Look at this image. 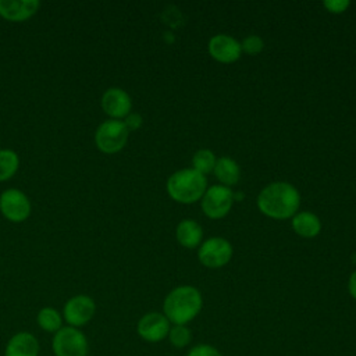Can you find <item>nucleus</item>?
I'll return each instance as SVG.
<instances>
[{
	"label": "nucleus",
	"instance_id": "12",
	"mask_svg": "<svg viewBox=\"0 0 356 356\" xmlns=\"http://www.w3.org/2000/svg\"><path fill=\"white\" fill-rule=\"evenodd\" d=\"M40 8L39 0H0V17L10 22H25Z\"/></svg>",
	"mask_w": 356,
	"mask_h": 356
},
{
	"label": "nucleus",
	"instance_id": "5",
	"mask_svg": "<svg viewBox=\"0 0 356 356\" xmlns=\"http://www.w3.org/2000/svg\"><path fill=\"white\" fill-rule=\"evenodd\" d=\"M54 356H88L89 339L81 328L64 325L51 338Z\"/></svg>",
	"mask_w": 356,
	"mask_h": 356
},
{
	"label": "nucleus",
	"instance_id": "8",
	"mask_svg": "<svg viewBox=\"0 0 356 356\" xmlns=\"http://www.w3.org/2000/svg\"><path fill=\"white\" fill-rule=\"evenodd\" d=\"M234 202V193L228 186L214 185L202 196V210L210 218L224 217Z\"/></svg>",
	"mask_w": 356,
	"mask_h": 356
},
{
	"label": "nucleus",
	"instance_id": "9",
	"mask_svg": "<svg viewBox=\"0 0 356 356\" xmlns=\"http://www.w3.org/2000/svg\"><path fill=\"white\" fill-rule=\"evenodd\" d=\"M171 328V323L168 318L159 312H149L143 314L136 324V332L138 335L145 341L150 343L161 342L167 338Z\"/></svg>",
	"mask_w": 356,
	"mask_h": 356
},
{
	"label": "nucleus",
	"instance_id": "10",
	"mask_svg": "<svg viewBox=\"0 0 356 356\" xmlns=\"http://www.w3.org/2000/svg\"><path fill=\"white\" fill-rule=\"evenodd\" d=\"M100 107L111 120H124L132 111V99L122 88H107L100 97Z\"/></svg>",
	"mask_w": 356,
	"mask_h": 356
},
{
	"label": "nucleus",
	"instance_id": "3",
	"mask_svg": "<svg viewBox=\"0 0 356 356\" xmlns=\"http://www.w3.org/2000/svg\"><path fill=\"white\" fill-rule=\"evenodd\" d=\"M168 195L179 203H193L206 192V178L193 168L179 170L167 181Z\"/></svg>",
	"mask_w": 356,
	"mask_h": 356
},
{
	"label": "nucleus",
	"instance_id": "19",
	"mask_svg": "<svg viewBox=\"0 0 356 356\" xmlns=\"http://www.w3.org/2000/svg\"><path fill=\"white\" fill-rule=\"evenodd\" d=\"M21 164L19 154L8 147L0 149V182L10 181L18 171Z\"/></svg>",
	"mask_w": 356,
	"mask_h": 356
},
{
	"label": "nucleus",
	"instance_id": "11",
	"mask_svg": "<svg viewBox=\"0 0 356 356\" xmlns=\"http://www.w3.org/2000/svg\"><path fill=\"white\" fill-rule=\"evenodd\" d=\"M197 254L203 266L209 268H218L229 261L232 248L231 243L224 238H210L202 243Z\"/></svg>",
	"mask_w": 356,
	"mask_h": 356
},
{
	"label": "nucleus",
	"instance_id": "22",
	"mask_svg": "<svg viewBox=\"0 0 356 356\" xmlns=\"http://www.w3.org/2000/svg\"><path fill=\"white\" fill-rule=\"evenodd\" d=\"M186 356H222L221 352L213 346V345H209V343H197L195 346H192Z\"/></svg>",
	"mask_w": 356,
	"mask_h": 356
},
{
	"label": "nucleus",
	"instance_id": "6",
	"mask_svg": "<svg viewBox=\"0 0 356 356\" xmlns=\"http://www.w3.org/2000/svg\"><path fill=\"white\" fill-rule=\"evenodd\" d=\"M0 213L10 222H24L32 213V202L28 195L18 188L4 189L0 193Z\"/></svg>",
	"mask_w": 356,
	"mask_h": 356
},
{
	"label": "nucleus",
	"instance_id": "25",
	"mask_svg": "<svg viewBox=\"0 0 356 356\" xmlns=\"http://www.w3.org/2000/svg\"><path fill=\"white\" fill-rule=\"evenodd\" d=\"M122 121H124L125 127L128 128V131H135V129L140 128L143 120H142V115H140V114L131 111Z\"/></svg>",
	"mask_w": 356,
	"mask_h": 356
},
{
	"label": "nucleus",
	"instance_id": "24",
	"mask_svg": "<svg viewBox=\"0 0 356 356\" xmlns=\"http://www.w3.org/2000/svg\"><path fill=\"white\" fill-rule=\"evenodd\" d=\"M349 6V1L348 0H325L324 1V7L334 13V14H338V13H342L346 10V7Z\"/></svg>",
	"mask_w": 356,
	"mask_h": 356
},
{
	"label": "nucleus",
	"instance_id": "1",
	"mask_svg": "<svg viewBox=\"0 0 356 356\" xmlns=\"http://www.w3.org/2000/svg\"><path fill=\"white\" fill-rule=\"evenodd\" d=\"M299 203V192L293 185L286 182L270 184L257 196L259 210L277 220L292 217L298 210Z\"/></svg>",
	"mask_w": 356,
	"mask_h": 356
},
{
	"label": "nucleus",
	"instance_id": "16",
	"mask_svg": "<svg viewBox=\"0 0 356 356\" xmlns=\"http://www.w3.org/2000/svg\"><path fill=\"white\" fill-rule=\"evenodd\" d=\"M202 227L195 220H182L177 227V239L185 248H196L202 241Z\"/></svg>",
	"mask_w": 356,
	"mask_h": 356
},
{
	"label": "nucleus",
	"instance_id": "17",
	"mask_svg": "<svg viewBox=\"0 0 356 356\" xmlns=\"http://www.w3.org/2000/svg\"><path fill=\"white\" fill-rule=\"evenodd\" d=\"M38 327L49 334H56L60 328L64 327V318L60 310L53 306H44L39 309L36 314Z\"/></svg>",
	"mask_w": 356,
	"mask_h": 356
},
{
	"label": "nucleus",
	"instance_id": "4",
	"mask_svg": "<svg viewBox=\"0 0 356 356\" xmlns=\"http://www.w3.org/2000/svg\"><path fill=\"white\" fill-rule=\"evenodd\" d=\"M129 131L122 120L107 118L95 131V145L104 154H114L122 150L128 142Z\"/></svg>",
	"mask_w": 356,
	"mask_h": 356
},
{
	"label": "nucleus",
	"instance_id": "14",
	"mask_svg": "<svg viewBox=\"0 0 356 356\" xmlns=\"http://www.w3.org/2000/svg\"><path fill=\"white\" fill-rule=\"evenodd\" d=\"M209 51L211 57L220 63H234L241 56V44L228 35L213 36L209 42Z\"/></svg>",
	"mask_w": 356,
	"mask_h": 356
},
{
	"label": "nucleus",
	"instance_id": "15",
	"mask_svg": "<svg viewBox=\"0 0 356 356\" xmlns=\"http://www.w3.org/2000/svg\"><path fill=\"white\" fill-rule=\"evenodd\" d=\"M292 228L298 235L303 238H313L320 232L321 222L316 214L310 211H302L292 218Z\"/></svg>",
	"mask_w": 356,
	"mask_h": 356
},
{
	"label": "nucleus",
	"instance_id": "2",
	"mask_svg": "<svg viewBox=\"0 0 356 356\" xmlns=\"http://www.w3.org/2000/svg\"><path fill=\"white\" fill-rule=\"evenodd\" d=\"M203 299L200 292L191 285L172 289L163 302V314L172 325H186L202 310Z\"/></svg>",
	"mask_w": 356,
	"mask_h": 356
},
{
	"label": "nucleus",
	"instance_id": "20",
	"mask_svg": "<svg viewBox=\"0 0 356 356\" xmlns=\"http://www.w3.org/2000/svg\"><path fill=\"white\" fill-rule=\"evenodd\" d=\"M216 156L211 150L207 149H200L197 150L193 157H192V164H193V170H196L200 174H207L214 171L216 167Z\"/></svg>",
	"mask_w": 356,
	"mask_h": 356
},
{
	"label": "nucleus",
	"instance_id": "21",
	"mask_svg": "<svg viewBox=\"0 0 356 356\" xmlns=\"http://www.w3.org/2000/svg\"><path fill=\"white\" fill-rule=\"evenodd\" d=\"M167 339L174 348L184 349L192 341V331L186 325H171Z\"/></svg>",
	"mask_w": 356,
	"mask_h": 356
},
{
	"label": "nucleus",
	"instance_id": "26",
	"mask_svg": "<svg viewBox=\"0 0 356 356\" xmlns=\"http://www.w3.org/2000/svg\"><path fill=\"white\" fill-rule=\"evenodd\" d=\"M348 291L350 293V296L356 300V271H353L349 277V282H348Z\"/></svg>",
	"mask_w": 356,
	"mask_h": 356
},
{
	"label": "nucleus",
	"instance_id": "13",
	"mask_svg": "<svg viewBox=\"0 0 356 356\" xmlns=\"http://www.w3.org/2000/svg\"><path fill=\"white\" fill-rule=\"evenodd\" d=\"M40 345L29 331H18L8 338L4 346V356H39Z\"/></svg>",
	"mask_w": 356,
	"mask_h": 356
},
{
	"label": "nucleus",
	"instance_id": "23",
	"mask_svg": "<svg viewBox=\"0 0 356 356\" xmlns=\"http://www.w3.org/2000/svg\"><path fill=\"white\" fill-rule=\"evenodd\" d=\"M241 49L243 51H246L248 54H257L261 51L263 49V40L256 36V35H252V36H248L242 43H241Z\"/></svg>",
	"mask_w": 356,
	"mask_h": 356
},
{
	"label": "nucleus",
	"instance_id": "7",
	"mask_svg": "<svg viewBox=\"0 0 356 356\" xmlns=\"http://www.w3.org/2000/svg\"><path fill=\"white\" fill-rule=\"evenodd\" d=\"M65 325L81 328L92 321L96 314V302L86 293L68 298L61 310Z\"/></svg>",
	"mask_w": 356,
	"mask_h": 356
},
{
	"label": "nucleus",
	"instance_id": "18",
	"mask_svg": "<svg viewBox=\"0 0 356 356\" xmlns=\"http://www.w3.org/2000/svg\"><path fill=\"white\" fill-rule=\"evenodd\" d=\"M214 174L224 184V186L235 185L239 179V167L232 159L224 156L216 161Z\"/></svg>",
	"mask_w": 356,
	"mask_h": 356
}]
</instances>
